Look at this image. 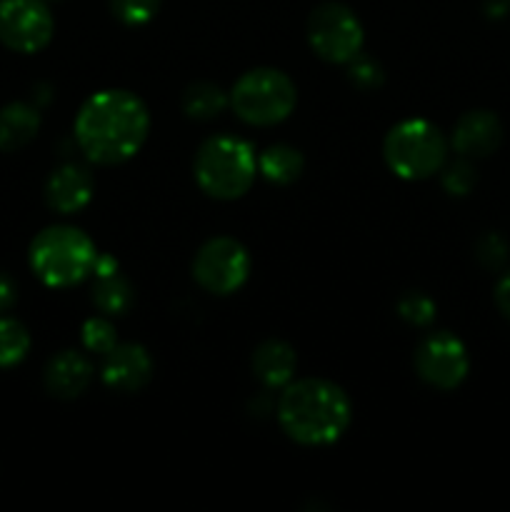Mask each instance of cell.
Returning a JSON list of instances; mask_svg holds the SVG:
<instances>
[{
	"label": "cell",
	"mask_w": 510,
	"mask_h": 512,
	"mask_svg": "<svg viewBox=\"0 0 510 512\" xmlns=\"http://www.w3.org/2000/svg\"><path fill=\"white\" fill-rule=\"evenodd\" d=\"M348 80L360 90H378L385 80L383 65L370 55L358 53L353 60H348Z\"/></svg>",
	"instance_id": "23"
},
{
	"label": "cell",
	"mask_w": 510,
	"mask_h": 512,
	"mask_svg": "<svg viewBox=\"0 0 510 512\" xmlns=\"http://www.w3.org/2000/svg\"><path fill=\"white\" fill-rule=\"evenodd\" d=\"M398 315L408 325L415 328H428L435 320V303L420 290H408V293L400 295L398 300Z\"/></svg>",
	"instance_id": "21"
},
{
	"label": "cell",
	"mask_w": 510,
	"mask_h": 512,
	"mask_svg": "<svg viewBox=\"0 0 510 512\" xmlns=\"http://www.w3.org/2000/svg\"><path fill=\"white\" fill-rule=\"evenodd\" d=\"M440 183H443L445 193L455 195V198H463L478 183V175H475V168L470 165L468 158H460L455 163L443 165V175H440Z\"/></svg>",
	"instance_id": "24"
},
{
	"label": "cell",
	"mask_w": 510,
	"mask_h": 512,
	"mask_svg": "<svg viewBox=\"0 0 510 512\" xmlns=\"http://www.w3.org/2000/svg\"><path fill=\"white\" fill-rule=\"evenodd\" d=\"M298 103V90L288 73L278 68H253L235 80L230 90V108L243 123L255 128L278 125Z\"/></svg>",
	"instance_id": "6"
},
{
	"label": "cell",
	"mask_w": 510,
	"mask_h": 512,
	"mask_svg": "<svg viewBox=\"0 0 510 512\" xmlns=\"http://www.w3.org/2000/svg\"><path fill=\"white\" fill-rule=\"evenodd\" d=\"M100 378L110 390L118 393H138L153 378L150 353L138 343H118L105 353Z\"/></svg>",
	"instance_id": "11"
},
{
	"label": "cell",
	"mask_w": 510,
	"mask_h": 512,
	"mask_svg": "<svg viewBox=\"0 0 510 512\" xmlns=\"http://www.w3.org/2000/svg\"><path fill=\"white\" fill-rule=\"evenodd\" d=\"M48 3H50V0H48Z\"/></svg>",
	"instance_id": "30"
},
{
	"label": "cell",
	"mask_w": 510,
	"mask_h": 512,
	"mask_svg": "<svg viewBox=\"0 0 510 512\" xmlns=\"http://www.w3.org/2000/svg\"><path fill=\"white\" fill-rule=\"evenodd\" d=\"M113 273H118V260H115L113 255H98V260H95V270H93L95 278H100V275H113Z\"/></svg>",
	"instance_id": "29"
},
{
	"label": "cell",
	"mask_w": 510,
	"mask_h": 512,
	"mask_svg": "<svg viewBox=\"0 0 510 512\" xmlns=\"http://www.w3.org/2000/svg\"><path fill=\"white\" fill-rule=\"evenodd\" d=\"M183 113L190 120H213L223 113L230 105V95L220 88L218 83H210V80H198V83H190L183 90Z\"/></svg>",
	"instance_id": "18"
},
{
	"label": "cell",
	"mask_w": 510,
	"mask_h": 512,
	"mask_svg": "<svg viewBox=\"0 0 510 512\" xmlns=\"http://www.w3.org/2000/svg\"><path fill=\"white\" fill-rule=\"evenodd\" d=\"M495 305L510 320V273H505L495 285Z\"/></svg>",
	"instance_id": "28"
},
{
	"label": "cell",
	"mask_w": 510,
	"mask_h": 512,
	"mask_svg": "<svg viewBox=\"0 0 510 512\" xmlns=\"http://www.w3.org/2000/svg\"><path fill=\"white\" fill-rule=\"evenodd\" d=\"M40 130V113L30 103H8L0 108V150L15 153L25 148Z\"/></svg>",
	"instance_id": "16"
},
{
	"label": "cell",
	"mask_w": 510,
	"mask_h": 512,
	"mask_svg": "<svg viewBox=\"0 0 510 512\" xmlns=\"http://www.w3.org/2000/svg\"><path fill=\"white\" fill-rule=\"evenodd\" d=\"M383 158L390 173L398 178L425 180L443 170L448 158V140L430 120H400L385 135Z\"/></svg>",
	"instance_id": "5"
},
{
	"label": "cell",
	"mask_w": 510,
	"mask_h": 512,
	"mask_svg": "<svg viewBox=\"0 0 510 512\" xmlns=\"http://www.w3.org/2000/svg\"><path fill=\"white\" fill-rule=\"evenodd\" d=\"M93 303L105 315H123L133 308L135 290L128 278L120 273L100 275L93 285Z\"/></svg>",
	"instance_id": "19"
},
{
	"label": "cell",
	"mask_w": 510,
	"mask_h": 512,
	"mask_svg": "<svg viewBox=\"0 0 510 512\" xmlns=\"http://www.w3.org/2000/svg\"><path fill=\"white\" fill-rule=\"evenodd\" d=\"M275 415L290 440L305 448L338 443L353 418V405L340 385L323 378L290 380L275 403Z\"/></svg>",
	"instance_id": "2"
},
{
	"label": "cell",
	"mask_w": 510,
	"mask_h": 512,
	"mask_svg": "<svg viewBox=\"0 0 510 512\" xmlns=\"http://www.w3.org/2000/svg\"><path fill=\"white\" fill-rule=\"evenodd\" d=\"M508 240L500 233H485L475 245V258L488 270H500L508 260Z\"/></svg>",
	"instance_id": "26"
},
{
	"label": "cell",
	"mask_w": 510,
	"mask_h": 512,
	"mask_svg": "<svg viewBox=\"0 0 510 512\" xmlns=\"http://www.w3.org/2000/svg\"><path fill=\"white\" fill-rule=\"evenodd\" d=\"M413 365L418 378L430 388L455 390L468 378L470 358L463 340L455 338L448 330H438L420 340V345L415 348Z\"/></svg>",
	"instance_id": "9"
},
{
	"label": "cell",
	"mask_w": 510,
	"mask_h": 512,
	"mask_svg": "<svg viewBox=\"0 0 510 512\" xmlns=\"http://www.w3.org/2000/svg\"><path fill=\"white\" fill-rule=\"evenodd\" d=\"M148 105L130 90L93 93L75 115V143L95 165H120L148 140Z\"/></svg>",
	"instance_id": "1"
},
{
	"label": "cell",
	"mask_w": 510,
	"mask_h": 512,
	"mask_svg": "<svg viewBox=\"0 0 510 512\" xmlns=\"http://www.w3.org/2000/svg\"><path fill=\"white\" fill-rule=\"evenodd\" d=\"M15 300H18V285H15L10 275L0 273V315L8 313L15 305Z\"/></svg>",
	"instance_id": "27"
},
{
	"label": "cell",
	"mask_w": 510,
	"mask_h": 512,
	"mask_svg": "<svg viewBox=\"0 0 510 512\" xmlns=\"http://www.w3.org/2000/svg\"><path fill=\"white\" fill-rule=\"evenodd\" d=\"M160 0H110V10L125 25H145L155 18Z\"/></svg>",
	"instance_id": "25"
},
{
	"label": "cell",
	"mask_w": 510,
	"mask_h": 512,
	"mask_svg": "<svg viewBox=\"0 0 510 512\" xmlns=\"http://www.w3.org/2000/svg\"><path fill=\"white\" fill-rule=\"evenodd\" d=\"M508 3H510V0H508Z\"/></svg>",
	"instance_id": "31"
},
{
	"label": "cell",
	"mask_w": 510,
	"mask_h": 512,
	"mask_svg": "<svg viewBox=\"0 0 510 512\" xmlns=\"http://www.w3.org/2000/svg\"><path fill=\"white\" fill-rule=\"evenodd\" d=\"M80 338H83V345L90 350V353L105 355L108 350H113L118 345V335H115V325L110 323L108 318H88L83 323V330H80Z\"/></svg>",
	"instance_id": "22"
},
{
	"label": "cell",
	"mask_w": 510,
	"mask_h": 512,
	"mask_svg": "<svg viewBox=\"0 0 510 512\" xmlns=\"http://www.w3.org/2000/svg\"><path fill=\"white\" fill-rule=\"evenodd\" d=\"M93 380V365L83 353L75 350H63L53 355L43 370V383L53 398L75 400L88 390Z\"/></svg>",
	"instance_id": "14"
},
{
	"label": "cell",
	"mask_w": 510,
	"mask_h": 512,
	"mask_svg": "<svg viewBox=\"0 0 510 512\" xmlns=\"http://www.w3.org/2000/svg\"><path fill=\"white\" fill-rule=\"evenodd\" d=\"M308 43L328 63L345 65L363 53L365 30L358 15L343 3H320L308 18Z\"/></svg>",
	"instance_id": "7"
},
{
	"label": "cell",
	"mask_w": 510,
	"mask_h": 512,
	"mask_svg": "<svg viewBox=\"0 0 510 512\" xmlns=\"http://www.w3.org/2000/svg\"><path fill=\"white\" fill-rule=\"evenodd\" d=\"M503 140V125L493 110H468L455 123L450 145L460 158H485L495 153Z\"/></svg>",
	"instance_id": "13"
},
{
	"label": "cell",
	"mask_w": 510,
	"mask_h": 512,
	"mask_svg": "<svg viewBox=\"0 0 510 512\" xmlns=\"http://www.w3.org/2000/svg\"><path fill=\"white\" fill-rule=\"evenodd\" d=\"M95 180L85 165L65 163L50 173L45 183V203L60 215H75L93 200Z\"/></svg>",
	"instance_id": "12"
},
{
	"label": "cell",
	"mask_w": 510,
	"mask_h": 512,
	"mask_svg": "<svg viewBox=\"0 0 510 512\" xmlns=\"http://www.w3.org/2000/svg\"><path fill=\"white\" fill-rule=\"evenodd\" d=\"M48 0H0V43L15 53H38L53 38Z\"/></svg>",
	"instance_id": "10"
},
{
	"label": "cell",
	"mask_w": 510,
	"mask_h": 512,
	"mask_svg": "<svg viewBox=\"0 0 510 512\" xmlns=\"http://www.w3.org/2000/svg\"><path fill=\"white\" fill-rule=\"evenodd\" d=\"M98 260L95 243L73 225H50L40 230L28 250L35 278L48 288H73L90 278Z\"/></svg>",
	"instance_id": "3"
},
{
	"label": "cell",
	"mask_w": 510,
	"mask_h": 512,
	"mask_svg": "<svg viewBox=\"0 0 510 512\" xmlns=\"http://www.w3.org/2000/svg\"><path fill=\"white\" fill-rule=\"evenodd\" d=\"M30 353V333L20 320L0 315V368H15Z\"/></svg>",
	"instance_id": "20"
},
{
	"label": "cell",
	"mask_w": 510,
	"mask_h": 512,
	"mask_svg": "<svg viewBox=\"0 0 510 512\" xmlns=\"http://www.w3.org/2000/svg\"><path fill=\"white\" fill-rule=\"evenodd\" d=\"M253 375L260 380V385L268 390H280L293 380L295 368H298V358L295 350L290 348L285 340H263L258 348L253 350Z\"/></svg>",
	"instance_id": "15"
},
{
	"label": "cell",
	"mask_w": 510,
	"mask_h": 512,
	"mask_svg": "<svg viewBox=\"0 0 510 512\" xmlns=\"http://www.w3.org/2000/svg\"><path fill=\"white\" fill-rule=\"evenodd\" d=\"M195 180L215 200L243 198L258 175V155L238 135H213L195 153Z\"/></svg>",
	"instance_id": "4"
},
{
	"label": "cell",
	"mask_w": 510,
	"mask_h": 512,
	"mask_svg": "<svg viewBox=\"0 0 510 512\" xmlns=\"http://www.w3.org/2000/svg\"><path fill=\"white\" fill-rule=\"evenodd\" d=\"M305 158L298 148L275 143L258 155V173L273 185H290L303 175Z\"/></svg>",
	"instance_id": "17"
},
{
	"label": "cell",
	"mask_w": 510,
	"mask_h": 512,
	"mask_svg": "<svg viewBox=\"0 0 510 512\" xmlns=\"http://www.w3.org/2000/svg\"><path fill=\"white\" fill-rule=\"evenodd\" d=\"M250 255L240 240L220 235L200 245L193 258V278L213 295H233L248 283Z\"/></svg>",
	"instance_id": "8"
}]
</instances>
